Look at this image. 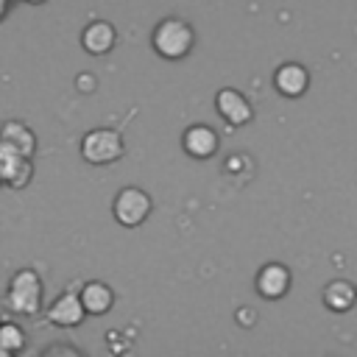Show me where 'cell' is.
<instances>
[{
    "mask_svg": "<svg viewBox=\"0 0 357 357\" xmlns=\"http://www.w3.org/2000/svg\"><path fill=\"white\" fill-rule=\"evenodd\" d=\"M151 45L162 59L178 61L195 47V31L184 17H165L151 31Z\"/></svg>",
    "mask_w": 357,
    "mask_h": 357,
    "instance_id": "cell-1",
    "label": "cell"
},
{
    "mask_svg": "<svg viewBox=\"0 0 357 357\" xmlns=\"http://www.w3.org/2000/svg\"><path fill=\"white\" fill-rule=\"evenodd\" d=\"M126 153V139L120 128H92L81 137V159L86 165H112L117 159H123Z\"/></svg>",
    "mask_w": 357,
    "mask_h": 357,
    "instance_id": "cell-2",
    "label": "cell"
},
{
    "mask_svg": "<svg viewBox=\"0 0 357 357\" xmlns=\"http://www.w3.org/2000/svg\"><path fill=\"white\" fill-rule=\"evenodd\" d=\"M6 307L20 315H36L42 310V276L33 268H20L6 290Z\"/></svg>",
    "mask_w": 357,
    "mask_h": 357,
    "instance_id": "cell-3",
    "label": "cell"
},
{
    "mask_svg": "<svg viewBox=\"0 0 357 357\" xmlns=\"http://www.w3.org/2000/svg\"><path fill=\"white\" fill-rule=\"evenodd\" d=\"M151 212H153V198L142 187H123L112 201V215L126 229L142 226Z\"/></svg>",
    "mask_w": 357,
    "mask_h": 357,
    "instance_id": "cell-4",
    "label": "cell"
},
{
    "mask_svg": "<svg viewBox=\"0 0 357 357\" xmlns=\"http://www.w3.org/2000/svg\"><path fill=\"white\" fill-rule=\"evenodd\" d=\"M215 109H218V114H220L229 126H234V128L251 123V117H254V109H251L248 98H245L240 89H234V86L218 89V95H215Z\"/></svg>",
    "mask_w": 357,
    "mask_h": 357,
    "instance_id": "cell-5",
    "label": "cell"
},
{
    "mask_svg": "<svg viewBox=\"0 0 357 357\" xmlns=\"http://www.w3.org/2000/svg\"><path fill=\"white\" fill-rule=\"evenodd\" d=\"M47 324H53V326H59V329H75V326H81V321L86 318V310H84V304H81V296H78V290H67V293H61L50 307H47Z\"/></svg>",
    "mask_w": 357,
    "mask_h": 357,
    "instance_id": "cell-6",
    "label": "cell"
},
{
    "mask_svg": "<svg viewBox=\"0 0 357 357\" xmlns=\"http://www.w3.org/2000/svg\"><path fill=\"white\" fill-rule=\"evenodd\" d=\"M31 176H33L31 156H22L0 142V184H8L11 190H22L28 187Z\"/></svg>",
    "mask_w": 357,
    "mask_h": 357,
    "instance_id": "cell-7",
    "label": "cell"
},
{
    "mask_svg": "<svg viewBox=\"0 0 357 357\" xmlns=\"http://www.w3.org/2000/svg\"><path fill=\"white\" fill-rule=\"evenodd\" d=\"M218 145H220L218 131L212 126H204V123H192L181 134V148L192 159H209V156H215L218 153Z\"/></svg>",
    "mask_w": 357,
    "mask_h": 357,
    "instance_id": "cell-8",
    "label": "cell"
},
{
    "mask_svg": "<svg viewBox=\"0 0 357 357\" xmlns=\"http://www.w3.org/2000/svg\"><path fill=\"white\" fill-rule=\"evenodd\" d=\"M290 282H293L290 268L282 265V262H268V265H262L259 273H257V279H254L257 293H259L262 298H268V301L282 298V296L290 290Z\"/></svg>",
    "mask_w": 357,
    "mask_h": 357,
    "instance_id": "cell-9",
    "label": "cell"
},
{
    "mask_svg": "<svg viewBox=\"0 0 357 357\" xmlns=\"http://www.w3.org/2000/svg\"><path fill=\"white\" fill-rule=\"evenodd\" d=\"M273 86L284 98H301L307 92V86H310V73L298 61H284L273 73Z\"/></svg>",
    "mask_w": 357,
    "mask_h": 357,
    "instance_id": "cell-10",
    "label": "cell"
},
{
    "mask_svg": "<svg viewBox=\"0 0 357 357\" xmlns=\"http://www.w3.org/2000/svg\"><path fill=\"white\" fill-rule=\"evenodd\" d=\"M117 45V31L106 20H95L81 31V47L89 56H106Z\"/></svg>",
    "mask_w": 357,
    "mask_h": 357,
    "instance_id": "cell-11",
    "label": "cell"
},
{
    "mask_svg": "<svg viewBox=\"0 0 357 357\" xmlns=\"http://www.w3.org/2000/svg\"><path fill=\"white\" fill-rule=\"evenodd\" d=\"M78 296H81V304H84L86 315H106L114 307V290L106 282H100V279L84 282Z\"/></svg>",
    "mask_w": 357,
    "mask_h": 357,
    "instance_id": "cell-12",
    "label": "cell"
},
{
    "mask_svg": "<svg viewBox=\"0 0 357 357\" xmlns=\"http://www.w3.org/2000/svg\"><path fill=\"white\" fill-rule=\"evenodd\" d=\"M0 142L8 145L11 151L22 153V156H33L36 153V134L20 120H6L0 126Z\"/></svg>",
    "mask_w": 357,
    "mask_h": 357,
    "instance_id": "cell-13",
    "label": "cell"
},
{
    "mask_svg": "<svg viewBox=\"0 0 357 357\" xmlns=\"http://www.w3.org/2000/svg\"><path fill=\"white\" fill-rule=\"evenodd\" d=\"M354 298H357V290H354V284L346 282V279H335V282H329V284L324 287V304H326L332 312H346V310L354 304Z\"/></svg>",
    "mask_w": 357,
    "mask_h": 357,
    "instance_id": "cell-14",
    "label": "cell"
},
{
    "mask_svg": "<svg viewBox=\"0 0 357 357\" xmlns=\"http://www.w3.org/2000/svg\"><path fill=\"white\" fill-rule=\"evenodd\" d=\"M22 346H25L22 326L14 324V321H0V351L17 354V351H22Z\"/></svg>",
    "mask_w": 357,
    "mask_h": 357,
    "instance_id": "cell-15",
    "label": "cell"
},
{
    "mask_svg": "<svg viewBox=\"0 0 357 357\" xmlns=\"http://www.w3.org/2000/svg\"><path fill=\"white\" fill-rule=\"evenodd\" d=\"M95 86H98V78H95L92 73H78V75H75V89H78V92L89 95V92H95Z\"/></svg>",
    "mask_w": 357,
    "mask_h": 357,
    "instance_id": "cell-16",
    "label": "cell"
},
{
    "mask_svg": "<svg viewBox=\"0 0 357 357\" xmlns=\"http://www.w3.org/2000/svg\"><path fill=\"white\" fill-rule=\"evenodd\" d=\"M254 310H248V307H243V310H237V321L240 324H251L254 321V315H251Z\"/></svg>",
    "mask_w": 357,
    "mask_h": 357,
    "instance_id": "cell-17",
    "label": "cell"
},
{
    "mask_svg": "<svg viewBox=\"0 0 357 357\" xmlns=\"http://www.w3.org/2000/svg\"><path fill=\"white\" fill-rule=\"evenodd\" d=\"M53 351H67V354H78V349H73V346H50V349H45V354H53Z\"/></svg>",
    "mask_w": 357,
    "mask_h": 357,
    "instance_id": "cell-18",
    "label": "cell"
},
{
    "mask_svg": "<svg viewBox=\"0 0 357 357\" xmlns=\"http://www.w3.org/2000/svg\"><path fill=\"white\" fill-rule=\"evenodd\" d=\"M6 14H8V0H0V22H3Z\"/></svg>",
    "mask_w": 357,
    "mask_h": 357,
    "instance_id": "cell-19",
    "label": "cell"
},
{
    "mask_svg": "<svg viewBox=\"0 0 357 357\" xmlns=\"http://www.w3.org/2000/svg\"><path fill=\"white\" fill-rule=\"evenodd\" d=\"M25 3H31V6H42V3H47V0H25Z\"/></svg>",
    "mask_w": 357,
    "mask_h": 357,
    "instance_id": "cell-20",
    "label": "cell"
}]
</instances>
